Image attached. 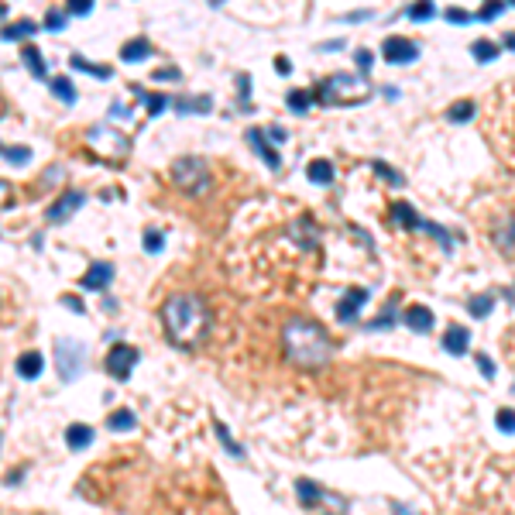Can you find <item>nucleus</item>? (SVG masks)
Segmentation results:
<instances>
[{"label": "nucleus", "instance_id": "nucleus-1", "mask_svg": "<svg viewBox=\"0 0 515 515\" xmlns=\"http://www.w3.org/2000/svg\"><path fill=\"white\" fill-rule=\"evenodd\" d=\"M162 323L175 347H196L210 330V306L192 292H179V296L165 299Z\"/></svg>", "mask_w": 515, "mask_h": 515}, {"label": "nucleus", "instance_id": "nucleus-2", "mask_svg": "<svg viewBox=\"0 0 515 515\" xmlns=\"http://www.w3.org/2000/svg\"><path fill=\"white\" fill-rule=\"evenodd\" d=\"M282 347H286V357L299 368H323L334 357L330 334L313 320H289L282 330Z\"/></svg>", "mask_w": 515, "mask_h": 515}, {"label": "nucleus", "instance_id": "nucleus-3", "mask_svg": "<svg viewBox=\"0 0 515 515\" xmlns=\"http://www.w3.org/2000/svg\"><path fill=\"white\" fill-rule=\"evenodd\" d=\"M368 97H371V90L364 86V79H357L351 73H337L316 86V100H323V103H364Z\"/></svg>", "mask_w": 515, "mask_h": 515}, {"label": "nucleus", "instance_id": "nucleus-4", "mask_svg": "<svg viewBox=\"0 0 515 515\" xmlns=\"http://www.w3.org/2000/svg\"><path fill=\"white\" fill-rule=\"evenodd\" d=\"M172 182L182 189V192H189V196H199V192H206L210 189V168L203 165V158H175L172 162Z\"/></svg>", "mask_w": 515, "mask_h": 515}, {"label": "nucleus", "instance_id": "nucleus-5", "mask_svg": "<svg viewBox=\"0 0 515 515\" xmlns=\"http://www.w3.org/2000/svg\"><path fill=\"white\" fill-rule=\"evenodd\" d=\"M90 148L117 162V158H124V155L131 151V141H127L121 131H114L110 124H93V127H90Z\"/></svg>", "mask_w": 515, "mask_h": 515}, {"label": "nucleus", "instance_id": "nucleus-6", "mask_svg": "<svg viewBox=\"0 0 515 515\" xmlns=\"http://www.w3.org/2000/svg\"><path fill=\"white\" fill-rule=\"evenodd\" d=\"M83 344H76V340H55V368H59V375L66 378V381H73L76 375H79V368H83Z\"/></svg>", "mask_w": 515, "mask_h": 515}, {"label": "nucleus", "instance_id": "nucleus-7", "mask_svg": "<svg viewBox=\"0 0 515 515\" xmlns=\"http://www.w3.org/2000/svg\"><path fill=\"white\" fill-rule=\"evenodd\" d=\"M138 361H141V357H138V347H131V344H114L110 354H107V371H110L114 378L124 381Z\"/></svg>", "mask_w": 515, "mask_h": 515}, {"label": "nucleus", "instance_id": "nucleus-8", "mask_svg": "<svg viewBox=\"0 0 515 515\" xmlns=\"http://www.w3.org/2000/svg\"><path fill=\"white\" fill-rule=\"evenodd\" d=\"M381 55H385L388 62H412V59L419 55V45H416L412 38H385Z\"/></svg>", "mask_w": 515, "mask_h": 515}, {"label": "nucleus", "instance_id": "nucleus-9", "mask_svg": "<svg viewBox=\"0 0 515 515\" xmlns=\"http://www.w3.org/2000/svg\"><path fill=\"white\" fill-rule=\"evenodd\" d=\"M79 206H83V192H66V196H59V199L49 206V220H52V223H66Z\"/></svg>", "mask_w": 515, "mask_h": 515}, {"label": "nucleus", "instance_id": "nucleus-10", "mask_svg": "<svg viewBox=\"0 0 515 515\" xmlns=\"http://www.w3.org/2000/svg\"><path fill=\"white\" fill-rule=\"evenodd\" d=\"M110 279H114V265H110V262H93V265L86 268V275H83V289L100 292V289L110 286Z\"/></svg>", "mask_w": 515, "mask_h": 515}, {"label": "nucleus", "instance_id": "nucleus-11", "mask_svg": "<svg viewBox=\"0 0 515 515\" xmlns=\"http://www.w3.org/2000/svg\"><path fill=\"white\" fill-rule=\"evenodd\" d=\"M368 303V289H351L340 303H337V320H344V323H351L357 313H361V306Z\"/></svg>", "mask_w": 515, "mask_h": 515}, {"label": "nucleus", "instance_id": "nucleus-12", "mask_svg": "<svg viewBox=\"0 0 515 515\" xmlns=\"http://www.w3.org/2000/svg\"><path fill=\"white\" fill-rule=\"evenodd\" d=\"M247 141H251V148H254L258 155H262V158L268 162V168H279V165H282L279 151L265 141V131H262V127H251V131H247Z\"/></svg>", "mask_w": 515, "mask_h": 515}, {"label": "nucleus", "instance_id": "nucleus-13", "mask_svg": "<svg viewBox=\"0 0 515 515\" xmlns=\"http://www.w3.org/2000/svg\"><path fill=\"white\" fill-rule=\"evenodd\" d=\"M405 327H409L412 334H429V330H433V313H429L426 306L412 303V306L405 310Z\"/></svg>", "mask_w": 515, "mask_h": 515}, {"label": "nucleus", "instance_id": "nucleus-14", "mask_svg": "<svg viewBox=\"0 0 515 515\" xmlns=\"http://www.w3.org/2000/svg\"><path fill=\"white\" fill-rule=\"evenodd\" d=\"M66 443H69V450H86V447L93 443V426L73 423V426L66 429Z\"/></svg>", "mask_w": 515, "mask_h": 515}, {"label": "nucleus", "instance_id": "nucleus-15", "mask_svg": "<svg viewBox=\"0 0 515 515\" xmlns=\"http://www.w3.org/2000/svg\"><path fill=\"white\" fill-rule=\"evenodd\" d=\"M443 347H447L450 354H467V347H470V334H467L464 327H450V330L443 334Z\"/></svg>", "mask_w": 515, "mask_h": 515}, {"label": "nucleus", "instance_id": "nucleus-16", "mask_svg": "<svg viewBox=\"0 0 515 515\" xmlns=\"http://www.w3.org/2000/svg\"><path fill=\"white\" fill-rule=\"evenodd\" d=\"M42 368H45V361H42L38 351H28V354L18 357V375H21V378H38Z\"/></svg>", "mask_w": 515, "mask_h": 515}, {"label": "nucleus", "instance_id": "nucleus-17", "mask_svg": "<svg viewBox=\"0 0 515 515\" xmlns=\"http://www.w3.org/2000/svg\"><path fill=\"white\" fill-rule=\"evenodd\" d=\"M134 426H138V416L131 409H117L107 416V429H114V433H131Z\"/></svg>", "mask_w": 515, "mask_h": 515}, {"label": "nucleus", "instance_id": "nucleus-18", "mask_svg": "<svg viewBox=\"0 0 515 515\" xmlns=\"http://www.w3.org/2000/svg\"><path fill=\"white\" fill-rule=\"evenodd\" d=\"M306 175H310L316 186H330V182H334V165H330L327 158H316V162H310Z\"/></svg>", "mask_w": 515, "mask_h": 515}, {"label": "nucleus", "instance_id": "nucleus-19", "mask_svg": "<svg viewBox=\"0 0 515 515\" xmlns=\"http://www.w3.org/2000/svg\"><path fill=\"white\" fill-rule=\"evenodd\" d=\"M4 42H21V38H32L35 35V21H14V25H8L4 32Z\"/></svg>", "mask_w": 515, "mask_h": 515}, {"label": "nucleus", "instance_id": "nucleus-20", "mask_svg": "<svg viewBox=\"0 0 515 515\" xmlns=\"http://www.w3.org/2000/svg\"><path fill=\"white\" fill-rule=\"evenodd\" d=\"M148 52H151V45H148L145 38H134V42H127V45L121 49V59H124V62H138V59H145Z\"/></svg>", "mask_w": 515, "mask_h": 515}, {"label": "nucleus", "instance_id": "nucleus-21", "mask_svg": "<svg viewBox=\"0 0 515 515\" xmlns=\"http://www.w3.org/2000/svg\"><path fill=\"white\" fill-rule=\"evenodd\" d=\"M69 66L79 69V73H90V76H97V79H110V69H107V66H93V62H86L83 55H73Z\"/></svg>", "mask_w": 515, "mask_h": 515}, {"label": "nucleus", "instance_id": "nucleus-22", "mask_svg": "<svg viewBox=\"0 0 515 515\" xmlns=\"http://www.w3.org/2000/svg\"><path fill=\"white\" fill-rule=\"evenodd\" d=\"M470 52H474V59H477V62H491V59H498V45H494V42H488V38H477V42L470 45Z\"/></svg>", "mask_w": 515, "mask_h": 515}, {"label": "nucleus", "instance_id": "nucleus-23", "mask_svg": "<svg viewBox=\"0 0 515 515\" xmlns=\"http://www.w3.org/2000/svg\"><path fill=\"white\" fill-rule=\"evenodd\" d=\"M491 306H494V292H484V296H474V299H467V310H470V316H488V313H491Z\"/></svg>", "mask_w": 515, "mask_h": 515}, {"label": "nucleus", "instance_id": "nucleus-24", "mask_svg": "<svg viewBox=\"0 0 515 515\" xmlns=\"http://www.w3.org/2000/svg\"><path fill=\"white\" fill-rule=\"evenodd\" d=\"M52 93L62 100V103H76V90H73V83L66 79V76H59V79H52Z\"/></svg>", "mask_w": 515, "mask_h": 515}, {"label": "nucleus", "instance_id": "nucleus-25", "mask_svg": "<svg viewBox=\"0 0 515 515\" xmlns=\"http://www.w3.org/2000/svg\"><path fill=\"white\" fill-rule=\"evenodd\" d=\"M286 103H289V110H292V114H306V110H310V103H313V97H310V93H303V90H292V93L286 97Z\"/></svg>", "mask_w": 515, "mask_h": 515}, {"label": "nucleus", "instance_id": "nucleus-26", "mask_svg": "<svg viewBox=\"0 0 515 515\" xmlns=\"http://www.w3.org/2000/svg\"><path fill=\"white\" fill-rule=\"evenodd\" d=\"M25 66L32 69V76H38V79L45 76V62H42V52H38V49H32V45L25 49Z\"/></svg>", "mask_w": 515, "mask_h": 515}, {"label": "nucleus", "instance_id": "nucleus-27", "mask_svg": "<svg viewBox=\"0 0 515 515\" xmlns=\"http://www.w3.org/2000/svg\"><path fill=\"white\" fill-rule=\"evenodd\" d=\"M296 491H299V501L303 505H316L320 501V488L313 481H296Z\"/></svg>", "mask_w": 515, "mask_h": 515}, {"label": "nucleus", "instance_id": "nucleus-28", "mask_svg": "<svg viewBox=\"0 0 515 515\" xmlns=\"http://www.w3.org/2000/svg\"><path fill=\"white\" fill-rule=\"evenodd\" d=\"M134 93H138V100H145V103H148V114H162V110L168 107V100H165V97H158V93H141L138 86H134Z\"/></svg>", "mask_w": 515, "mask_h": 515}, {"label": "nucleus", "instance_id": "nucleus-29", "mask_svg": "<svg viewBox=\"0 0 515 515\" xmlns=\"http://www.w3.org/2000/svg\"><path fill=\"white\" fill-rule=\"evenodd\" d=\"M470 114H474V103H470V100H457V103H450V110H447V117H450V121H457V124H460V121H467Z\"/></svg>", "mask_w": 515, "mask_h": 515}, {"label": "nucleus", "instance_id": "nucleus-30", "mask_svg": "<svg viewBox=\"0 0 515 515\" xmlns=\"http://www.w3.org/2000/svg\"><path fill=\"white\" fill-rule=\"evenodd\" d=\"M216 436H220V443H223V447H227V453H234V457H240V447H237V443H234V436H230V433H227V426H223V423H220V419H216Z\"/></svg>", "mask_w": 515, "mask_h": 515}, {"label": "nucleus", "instance_id": "nucleus-31", "mask_svg": "<svg viewBox=\"0 0 515 515\" xmlns=\"http://www.w3.org/2000/svg\"><path fill=\"white\" fill-rule=\"evenodd\" d=\"M405 14H409V21H426V18L436 14V8H433V4H419V8H409Z\"/></svg>", "mask_w": 515, "mask_h": 515}, {"label": "nucleus", "instance_id": "nucleus-32", "mask_svg": "<svg viewBox=\"0 0 515 515\" xmlns=\"http://www.w3.org/2000/svg\"><path fill=\"white\" fill-rule=\"evenodd\" d=\"M162 244H165V234H162V230H148V234H145V251H162Z\"/></svg>", "mask_w": 515, "mask_h": 515}, {"label": "nucleus", "instance_id": "nucleus-33", "mask_svg": "<svg viewBox=\"0 0 515 515\" xmlns=\"http://www.w3.org/2000/svg\"><path fill=\"white\" fill-rule=\"evenodd\" d=\"M498 429H501V433H515V412H512V409H501V412H498Z\"/></svg>", "mask_w": 515, "mask_h": 515}, {"label": "nucleus", "instance_id": "nucleus-34", "mask_svg": "<svg viewBox=\"0 0 515 515\" xmlns=\"http://www.w3.org/2000/svg\"><path fill=\"white\" fill-rule=\"evenodd\" d=\"M45 25H49L52 32H62V25H66V14H59V11H49V14H45Z\"/></svg>", "mask_w": 515, "mask_h": 515}, {"label": "nucleus", "instance_id": "nucleus-35", "mask_svg": "<svg viewBox=\"0 0 515 515\" xmlns=\"http://www.w3.org/2000/svg\"><path fill=\"white\" fill-rule=\"evenodd\" d=\"M375 168H378V175H385V179H388L392 186H402V175H395V172H392V168H388L385 162H375Z\"/></svg>", "mask_w": 515, "mask_h": 515}, {"label": "nucleus", "instance_id": "nucleus-36", "mask_svg": "<svg viewBox=\"0 0 515 515\" xmlns=\"http://www.w3.org/2000/svg\"><path fill=\"white\" fill-rule=\"evenodd\" d=\"M90 11H93L90 0H73V4H69V14H83V18H86Z\"/></svg>", "mask_w": 515, "mask_h": 515}, {"label": "nucleus", "instance_id": "nucleus-37", "mask_svg": "<svg viewBox=\"0 0 515 515\" xmlns=\"http://www.w3.org/2000/svg\"><path fill=\"white\" fill-rule=\"evenodd\" d=\"M4 155H8L11 162H28V158H32V151H28V148H8Z\"/></svg>", "mask_w": 515, "mask_h": 515}, {"label": "nucleus", "instance_id": "nucleus-38", "mask_svg": "<svg viewBox=\"0 0 515 515\" xmlns=\"http://www.w3.org/2000/svg\"><path fill=\"white\" fill-rule=\"evenodd\" d=\"M477 368H481V375H484V378H494V364H491V357L477 354Z\"/></svg>", "mask_w": 515, "mask_h": 515}, {"label": "nucleus", "instance_id": "nucleus-39", "mask_svg": "<svg viewBox=\"0 0 515 515\" xmlns=\"http://www.w3.org/2000/svg\"><path fill=\"white\" fill-rule=\"evenodd\" d=\"M447 21H453V25H467V21H470V14H467V11H447Z\"/></svg>", "mask_w": 515, "mask_h": 515}, {"label": "nucleus", "instance_id": "nucleus-40", "mask_svg": "<svg viewBox=\"0 0 515 515\" xmlns=\"http://www.w3.org/2000/svg\"><path fill=\"white\" fill-rule=\"evenodd\" d=\"M501 14V4H488L484 11H481V21H491V18H498Z\"/></svg>", "mask_w": 515, "mask_h": 515}, {"label": "nucleus", "instance_id": "nucleus-41", "mask_svg": "<svg viewBox=\"0 0 515 515\" xmlns=\"http://www.w3.org/2000/svg\"><path fill=\"white\" fill-rule=\"evenodd\" d=\"M357 66H361L364 73L371 69V52H368V49H361V52H357Z\"/></svg>", "mask_w": 515, "mask_h": 515}, {"label": "nucleus", "instance_id": "nucleus-42", "mask_svg": "<svg viewBox=\"0 0 515 515\" xmlns=\"http://www.w3.org/2000/svg\"><path fill=\"white\" fill-rule=\"evenodd\" d=\"M62 306H69L73 313H83V303H79L76 296H62Z\"/></svg>", "mask_w": 515, "mask_h": 515}, {"label": "nucleus", "instance_id": "nucleus-43", "mask_svg": "<svg viewBox=\"0 0 515 515\" xmlns=\"http://www.w3.org/2000/svg\"><path fill=\"white\" fill-rule=\"evenodd\" d=\"M155 79H179V73H175V69H158Z\"/></svg>", "mask_w": 515, "mask_h": 515}, {"label": "nucleus", "instance_id": "nucleus-44", "mask_svg": "<svg viewBox=\"0 0 515 515\" xmlns=\"http://www.w3.org/2000/svg\"><path fill=\"white\" fill-rule=\"evenodd\" d=\"M8 196H11V186H8L4 179H0V206H4V203H8Z\"/></svg>", "mask_w": 515, "mask_h": 515}, {"label": "nucleus", "instance_id": "nucleus-45", "mask_svg": "<svg viewBox=\"0 0 515 515\" xmlns=\"http://www.w3.org/2000/svg\"><path fill=\"white\" fill-rule=\"evenodd\" d=\"M275 69H279V73H282V76H289V73H292V66H289V62H286V59H279V62H275Z\"/></svg>", "mask_w": 515, "mask_h": 515}, {"label": "nucleus", "instance_id": "nucleus-46", "mask_svg": "<svg viewBox=\"0 0 515 515\" xmlns=\"http://www.w3.org/2000/svg\"><path fill=\"white\" fill-rule=\"evenodd\" d=\"M395 515H412V512H409L405 505H399V501H395Z\"/></svg>", "mask_w": 515, "mask_h": 515}, {"label": "nucleus", "instance_id": "nucleus-47", "mask_svg": "<svg viewBox=\"0 0 515 515\" xmlns=\"http://www.w3.org/2000/svg\"><path fill=\"white\" fill-rule=\"evenodd\" d=\"M505 45H508V49H515V35H508V38H505Z\"/></svg>", "mask_w": 515, "mask_h": 515}, {"label": "nucleus", "instance_id": "nucleus-48", "mask_svg": "<svg viewBox=\"0 0 515 515\" xmlns=\"http://www.w3.org/2000/svg\"><path fill=\"white\" fill-rule=\"evenodd\" d=\"M4 14H8V8H4V4H0V18H4Z\"/></svg>", "mask_w": 515, "mask_h": 515}, {"label": "nucleus", "instance_id": "nucleus-49", "mask_svg": "<svg viewBox=\"0 0 515 515\" xmlns=\"http://www.w3.org/2000/svg\"><path fill=\"white\" fill-rule=\"evenodd\" d=\"M0 117H4V100H0Z\"/></svg>", "mask_w": 515, "mask_h": 515}, {"label": "nucleus", "instance_id": "nucleus-50", "mask_svg": "<svg viewBox=\"0 0 515 515\" xmlns=\"http://www.w3.org/2000/svg\"><path fill=\"white\" fill-rule=\"evenodd\" d=\"M4 151H8V148H4V145H0V155H4Z\"/></svg>", "mask_w": 515, "mask_h": 515}]
</instances>
